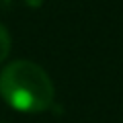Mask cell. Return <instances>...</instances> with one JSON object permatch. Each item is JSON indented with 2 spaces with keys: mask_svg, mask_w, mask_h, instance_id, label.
Masks as SVG:
<instances>
[{
  "mask_svg": "<svg viewBox=\"0 0 123 123\" xmlns=\"http://www.w3.org/2000/svg\"><path fill=\"white\" fill-rule=\"evenodd\" d=\"M0 97L17 111L41 113L51 107L55 90L41 66L17 60L0 72Z\"/></svg>",
  "mask_w": 123,
  "mask_h": 123,
  "instance_id": "6da1fadb",
  "label": "cell"
},
{
  "mask_svg": "<svg viewBox=\"0 0 123 123\" xmlns=\"http://www.w3.org/2000/svg\"><path fill=\"white\" fill-rule=\"evenodd\" d=\"M8 51H10V35H8V31L0 25V64L4 62Z\"/></svg>",
  "mask_w": 123,
  "mask_h": 123,
  "instance_id": "7a4b0ae2",
  "label": "cell"
}]
</instances>
